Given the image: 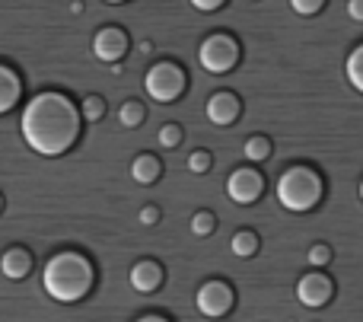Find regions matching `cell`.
<instances>
[{
    "mask_svg": "<svg viewBox=\"0 0 363 322\" xmlns=\"http://www.w3.org/2000/svg\"><path fill=\"white\" fill-rule=\"evenodd\" d=\"M80 109L67 93L45 89L32 96L29 106L23 109L19 131L29 150H35L38 157H64L80 140Z\"/></svg>",
    "mask_w": 363,
    "mask_h": 322,
    "instance_id": "1",
    "label": "cell"
},
{
    "mask_svg": "<svg viewBox=\"0 0 363 322\" xmlns=\"http://www.w3.org/2000/svg\"><path fill=\"white\" fill-rule=\"evenodd\" d=\"M93 265L80 252H57L42 272V287L57 304H77L93 287Z\"/></svg>",
    "mask_w": 363,
    "mask_h": 322,
    "instance_id": "2",
    "label": "cell"
},
{
    "mask_svg": "<svg viewBox=\"0 0 363 322\" xmlns=\"http://www.w3.org/2000/svg\"><path fill=\"white\" fill-rule=\"evenodd\" d=\"M322 176L313 166H290L277 179V201L284 204V211L294 214H306L322 201Z\"/></svg>",
    "mask_w": 363,
    "mask_h": 322,
    "instance_id": "3",
    "label": "cell"
},
{
    "mask_svg": "<svg viewBox=\"0 0 363 322\" xmlns=\"http://www.w3.org/2000/svg\"><path fill=\"white\" fill-rule=\"evenodd\" d=\"M239 42L233 35H226V32H213V35H207L204 42L198 45V64L207 70V74H230L233 67L239 64Z\"/></svg>",
    "mask_w": 363,
    "mask_h": 322,
    "instance_id": "4",
    "label": "cell"
},
{
    "mask_svg": "<svg viewBox=\"0 0 363 322\" xmlns=\"http://www.w3.org/2000/svg\"><path fill=\"white\" fill-rule=\"evenodd\" d=\"M185 70L172 61H157L144 77V89L153 102H176L185 93Z\"/></svg>",
    "mask_w": 363,
    "mask_h": 322,
    "instance_id": "5",
    "label": "cell"
},
{
    "mask_svg": "<svg viewBox=\"0 0 363 322\" xmlns=\"http://www.w3.org/2000/svg\"><path fill=\"white\" fill-rule=\"evenodd\" d=\"M236 304V294L226 281H207V284L198 287V297H194V306L204 319H220L233 310Z\"/></svg>",
    "mask_w": 363,
    "mask_h": 322,
    "instance_id": "6",
    "label": "cell"
},
{
    "mask_svg": "<svg viewBox=\"0 0 363 322\" xmlns=\"http://www.w3.org/2000/svg\"><path fill=\"white\" fill-rule=\"evenodd\" d=\"M264 191V179L258 170H252V166H242V170L230 172V179H226V195H230V201L236 204H252L258 201Z\"/></svg>",
    "mask_w": 363,
    "mask_h": 322,
    "instance_id": "7",
    "label": "cell"
},
{
    "mask_svg": "<svg viewBox=\"0 0 363 322\" xmlns=\"http://www.w3.org/2000/svg\"><path fill=\"white\" fill-rule=\"evenodd\" d=\"M332 294H335L332 278L322 274V272H309V274H303V278L296 281V300H300L303 306H309V310L325 306L328 300H332Z\"/></svg>",
    "mask_w": 363,
    "mask_h": 322,
    "instance_id": "8",
    "label": "cell"
},
{
    "mask_svg": "<svg viewBox=\"0 0 363 322\" xmlns=\"http://www.w3.org/2000/svg\"><path fill=\"white\" fill-rule=\"evenodd\" d=\"M128 51V35L118 26H102L93 38V55L106 64H118Z\"/></svg>",
    "mask_w": 363,
    "mask_h": 322,
    "instance_id": "9",
    "label": "cell"
},
{
    "mask_svg": "<svg viewBox=\"0 0 363 322\" xmlns=\"http://www.w3.org/2000/svg\"><path fill=\"white\" fill-rule=\"evenodd\" d=\"M239 112H242V102H239L236 93H213L211 99H207V118L217 128L233 125V121L239 118Z\"/></svg>",
    "mask_w": 363,
    "mask_h": 322,
    "instance_id": "10",
    "label": "cell"
},
{
    "mask_svg": "<svg viewBox=\"0 0 363 322\" xmlns=\"http://www.w3.org/2000/svg\"><path fill=\"white\" fill-rule=\"evenodd\" d=\"M163 268H160V262H150V259H144V262H138V265L131 268V287L138 294H153V291H160L163 287Z\"/></svg>",
    "mask_w": 363,
    "mask_h": 322,
    "instance_id": "11",
    "label": "cell"
},
{
    "mask_svg": "<svg viewBox=\"0 0 363 322\" xmlns=\"http://www.w3.org/2000/svg\"><path fill=\"white\" fill-rule=\"evenodd\" d=\"M0 272L10 281H23L26 274L32 272V252L29 249H19V246L6 249V252L0 255Z\"/></svg>",
    "mask_w": 363,
    "mask_h": 322,
    "instance_id": "12",
    "label": "cell"
},
{
    "mask_svg": "<svg viewBox=\"0 0 363 322\" xmlns=\"http://www.w3.org/2000/svg\"><path fill=\"white\" fill-rule=\"evenodd\" d=\"M19 96H23V80H19V74L10 64H0V115L16 109Z\"/></svg>",
    "mask_w": 363,
    "mask_h": 322,
    "instance_id": "13",
    "label": "cell"
},
{
    "mask_svg": "<svg viewBox=\"0 0 363 322\" xmlns=\"http://www.w3.org/2000/svg\"><path fill=\"white\" fill-rule=\"evenodd\" d=\"M160 176H163V163L153 153H138L131 160V179L138 185H153Z\"/></svg>",
    "mask_w": 363,
    "mask_h": 322,
    "instance_id": "14",
    "label": "cell"
},
{
    "mask_svg": "<svg viewBox=\"0 0 363 322\" xmlns=\"http://www.w3.org/2000/svg\"><path fill=\"white\" fill-rule=\"evenodd\" d=\"M345 74H347V83H351L357 93H363V42L357 45V48L347 55L345 61Z\"/></svg>",
    "mask_w": 363,
    "mask_h": 322,
    "instance_id": "15",
    "label": "cell"
},
{
    "mask_svg": "<svg viewBox=\"0 0 363 322\" xmlns=\"http://www.w3.org/2000/svg\"><path fill=\"white\" fill-rule=\"evenodd\" d=\"M230 249H233V255H239V259H252V255L258 252V236L252 233V230H239V233H233Z\"/></svg>",
    "mask_w": 363,
    "mask_h": 322,
    "instance_id": "16",
    "label": "cell"
},
{
    "mask_svg": "<svg viewBox=\"0 0 363 322\" xmlns=\"http://www.w3.org/2000/svg\"><path fill=\"white\" fill-rule=\"evenodd\" d=\"M242 153L249 163H264V160H271V140L264 138V134H255V138L245 140Z\"/></svg>",
    "mask_w": 363,
    "mask_h": 322,
    "instance_id": "17",
    "label": "cell"
},
{
    "mask_svg": "<svg viewBox=\"0 0 363 322\" xmlns=\"http://www.w3.org/2000/svg\"><path fill=\"white\" fill-rule=\"evenodd\" d=\"M144 118H147V109L140 106L138 99H128L125 106L118 109V121L125 128H140V125H144Z\"/></svg>",
    "mask_w": 363,
    "mask_h": 322,
    "instance_id": "18",
    "label": "cell"
},
{
    "mask_svg": "<svg viewBox=\"0 0 363 322\" xmlns=\"http://www.w3.org/2000/svg\"><path fill=\"white\" fill-rule=\"evenodd\" d=\"M80 115L89 121V125L102 121L106 118V99H102V96H86V99L80 102Z\"/></svg>",
    "mask_w": 363,
    "mask_h": 322,
    "instance_id": "19",
    "label": "cell"
},
{
    "mask_svg": "<svg viewBox=\"0 0 363 322\" xmlns=\"http://www.w3.org/2000/svg\"><path fill=\"white\" fill-rule=\"evenodd\" d=\"M213 230H217V217H213L211 211H198V214L191 217V233L194 236H211Z\"/></svg>",
    "mask_w": 363,
    "mask_h": 322,
    "instance_id": "20",
    "label": "cell"
},
{
    "mask_svg": "<svg viewBox=\"0 0 363 322\" xmlns=\"http://www.w3.org/2000/svg\"><path fill=\"white\" fill-rule=\"evenodd\" d=\"M182 138H185V131H182L179 125H163L160 134H157L160 147H166V150H176V147L182 144Z\"/></svg>",
    "mask_w": 363,
    "mask_h": 322,
    "instance_id": "21",
    "label": "cell"
},
{
    "mask_svg": "<svg viewBox=\"0 0 363 322\" xmlns=\"http://www.w3.org/2000/svg\"><path fill=\"white\" fill-rule=\"evenodd\" d=\"M211 163H213V157L207 150H194L191 157H188V170L194 172V176H201V172H207L211 170Z\"/></svg>",
    "mask_w": 363,
    "mask_h": 322,
    "instance_id": "22",
    "label": "cell"
},
{
    "mask_svg": "<svg viewBox=\"0 0 363 322\" xmlns=\"http://www.w3.org/2000/svg\"><path fill=\"white\" fill-rule=\"evenodd\" d=\"M290 6H294V13H300V16H315V13H322L325 0H290Z\"/></svg>",
    "mask_w": 363,
    "mask_h": 322,
    "instance_id": "23",
    "label": "cell"
},
{
    "mask_svg": "<svg viewBox=\"0 0 363 322\" xmlns=\"http://www.w3.org/2000/svg\"><path fill=\"white\" fill-rule=\"evenodd\" d=\"M309 262H313L315 268H325L328 262H332V249H328L325 243H315V246L309 249Z\"/></svg>",
    "mask_w": 363,
    "mask_h": 322,
    "instance_id": "24",
    "label": "cell"
},
{
    "mask_svg": "<svg viewBox=\"0 0 363 322\" xmlns=\"http://www.w3.org/2000/svg\"><path fill=\"white\" fill-rule=\"evenodd\" d=\"M223 4L226 0H191V6L194 10H201V13H217Z\"/></svg>",
    "mask_w": 363,
    "mask_h": 322,
    "instance_id": "25",
    "label": "cell"
},
{
    "mask_svg": "<svg viewBox=\"0 0 363 322\" xmlns=\"http://www.w3.org/2000/svg\"><path fill=\"white\" fill-rule=\"evenodd\" d=\"M140 223H144V227H153V223H160V208L147 204V208L140 211Z\"/></svg>",
    "mask_w": 363,
    "mask_h": 322,
    "instance_id": "26",
    "label": "cell"
},
{
    "mask_svg": "<svg viewBox=\"0 0 363 322\" xmlns=\"http://www.w3.org/2000/svg\"><path fill=\"white\" fill-rule=\"evenodd\" d=\"M347 16L354 23H363V0H347Z\"/></svg>",
    "mask_w": 363,
    "mask_h": 322,
    "instance_id": "27",
    "label": "cell"
},
{
    "mask_svg": "<svg viewBox=\"0 0 363 322\" xmlns=\"http://www.w3.org/2000/svg\"><path fill=\"white\" fill-rule=\"evenodd\" d=\"M70 13H83V0H74V4H70Z\"/></svg>",
    "mask_w": 363,
    "mask_h": 322,
    "instance_id": "28",
    "label": "cell"
},
{
    "mask_svg": "<svg viewBox=\"0 0 363 322\" xmlns=\"http://www.w3.org/2000/svg\"><path fill=\"white\" fill-rule=\"evenodd\" d=\"M106 4H125V0H106Z\"/></svg>",
    "mask_w": 363,
    "mask_h": 322,
    "instance_id": "29",
    "label": "cell"
},
{
    "mask_svg": "<svg viewBox=\"0 0 363 322\" xmlns=\"http://www.w3.org/2000/svg\"><path fill=\"white\" fill-rule=\"evenodd\" d=\"M360 201H363V182H360Z\"/></svg>",
    "mask_w": 363,
    "mask_h": 322,
    "instance_id": "30",
    "label": "cell"
},
{
    "mask_svg": "<svg viewBox=\"0 0 363 322\" xmlns=\"http://www.w3.org/2000/svg\"><path fill=\"white\" fill-rule=\"evenodd\" d=\"M0 211H4V198H0Z\"/></svg>",
    "mask_w": 363,
    "mask_h": 322,
    "instance_id": "31",
    "label": "cell"
}]
</instances>
